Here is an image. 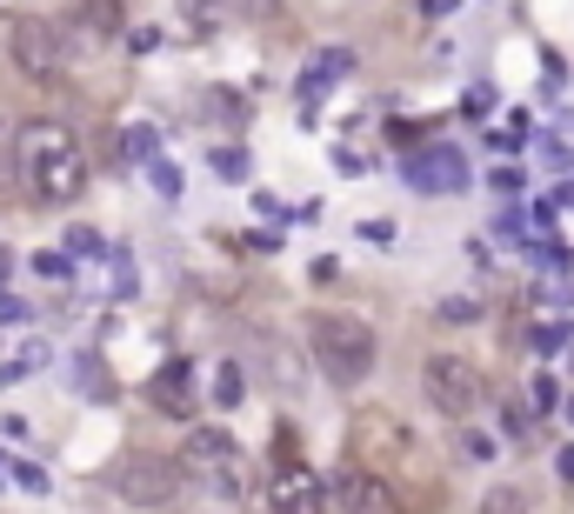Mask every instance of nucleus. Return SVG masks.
<instances>
[{
	"mask_svg": "<svg viewBox=\"0 0 574 514\" xmlns=\"http://www.w3.org/2000/svg\"><path fill=\"white\" fill-rule=\"evenodd\" d=\"M14 160H21V181L41 208H74L80 188H88V154L54 121H27L21 141H14Z\"/></svg>",
	"mask_w": 574,
	"mask_h": 514,
	"instance_id": "1",
	"label": "nucleus"
},
{
	"mask_svg": "<svg viewBox=\"0 0 574 514\" xmlns=\"http://www.w3.org/2000/svg\"><path fill=\"white\" fill-rule=\"evenodd\" d=\"M307 348H314V368L335 381V388H361L374 375V327L348 308H320L307 314Z\"/></svg>",
	"mask_w": 574,
	"mask_h": 514,
	"instance_id": "2",
	"label": "nucleus"
},
{
	"mask_svg": "<svg viewBox=\"0 0 574 514\" xmlns=\"http://www.w3.org/2000/svg\"><path fill=\"white\" fill-rule=\"evenodd\" d=\"M188 468L227 494V501H248V461H240V442L221 435V427H194V442H188Z\"/></svg>",
	"mask_w": 574,
	"mask_h": 514,
	"instance_id": "3",
	"label": "nucleus"
},
{
	"mask_svg": "<svg viewBox=\"0 0 574 514\" xmlns=\"http://www.w3.org/2000/svg\"><path fill=\"white\" fill-rule=\"evenodd\" d=\"M421 388H428V401H435L441 414H454V421H468V414L487 401V375H481L468 355H435V361L421 368Z\"/></svg>",
	"mask_w": 574,
	"mask_h": 514,
	"instance_id": "4",
	"label": "nucleus"
},
{
	"mask_svg": "<svg viewBox=\"0 0 574 514\" xmlns=\"http://www.w3.org/2000/svg\"><path fill=\"white\" fill-rule=\"evenodd\" d=\"M8 54H14V67H21L27 80H60V67H67V34H60L54 21H41V14H21V21L8 27Z\"/></svg>",
	"mask_w": 574,
	"mask_h": 514,
	"instance_id": "5",
	"label": "nucleus"
},
{
	"mask_svg": "<svg viewBox=\"0 0 574 514\" xmlns=\"http://www.w3.org/2000/svg\"><path fill=\"white\" fill-rule=\"evenodd\" d=\"M327 501H335L341 514H407L401 488H394V481H381V474H374V468H361V461H348L335 481H327Z\"/></svg>",
	"mask_w": 574,
	"mask_h": 514,
	"instance_id": "6",
	"label": "nucleus"
},
{
	"mask_svg": "<svg viewBox=\"0 0 574 514\" xmlns=\"http://www.w3.org/2000/svg\"><path fill=\"white\" fill-rule=\"evenodd\" d=\"M268 507L274 514H335V501H327V481L301 461H281L274 481H268Z\"/></svg>",
	"mask_w": 574,
	"mask_h": 514,
	"instance_id": "7",
	"label": "nucleus"
},
{
	"mask_svg": "<svg viewBox=\"0 0 574 514\" xmlns=\"http://www.w3.org/2000/svg\"><path fill=\"white\" fill-rule=\"evenodd\" d=\"M354 442L368 448V468H374L381 481H387V468H394L407 448H415V442H407V427L387 421V414H361V421H354Z\"/></svg>",
	"mask_w": 574,
	"mask_h": 514,
	"instance_id": "8",
	"label": "nucleus"
},
{
	"mask_svg": "<svg viewBox=\"0 0 574 514\" xmlns=\"http://www.w3.org/2000/svg\"><path fill=\"white\" fill-rule=\"evenodd\" d=\"M407 181H415L421 194H454L468 181V160L454 147H421L415 160H407Z\"/></svg>",
	"mask_w": 574,
	"mask_h": 514,
	"instance_id": "9",
	"label": "nucleus"
},
{
	"mask_svg": "<svg viewBox=\"0 0 574 514\" xmlns=\"http://www.w3.org/2000/svg\"><path fill=\"white\" fill-rule=\"evenodd\" d=\"M121 494L140 501V507L168 501V494H175V468H168V461H154V455H134V461L121 468Z\"/></svg>",
	"mask_w": 574,
	"mask_h": 514,
	"instance_id": "10",
	"label": "nucleus"
},
{
	"mask_svg": "<svg viewBox=\"0 0 574 514\" xmlns=\"http://www.w3.org/2000/svg\"><path fill=\"white\" fill-rule=\"evenodd\" d=\"M147 394H154L160 414H181V421H188V414H194V368H188V361H168V368L147 381Z\"/></svg>",
	"mask_w": 574,
	"mask_h": 514,
	"instance_id": "11",
	"label": "nucleus"
},
{
	"mask_svg": "<svg viewBox=\"0 0 574 514\" xmlns=\"http://www.w3.org/2000/svg\"><path fill=\"white\" fill-rule=\"evenodd\" d=\"M348 67H354V54H348V47H327V54H314V60H307V80H301V88H307V94H327Z\"/></svg>",
	"mask_w": 574,
	"mask_h": 514,
	"instance_id": "12",
	"label": "nucleus"
},
{
	"mask_svg": "<svg viewBox=\"0 0 574 514\" xmlns=\"http://www.w3.org/2000/svg\"><path fill=\"white\" fill-rule=\"evenodd\" d=\"M481 514H534V501H528L521 488L502 481V488H487V494H481Z\"/></svg>",
	"mask_w": 574,
	"mask_h": 514,
	"instance_id": "13",
	"label": "nucleus"
},
{
	"mask_svg": "<svg viewBox=\"0 0 574 514\" xmlns=\"http://www.w3.org/2000/svg\"><path fill=\"white\" fill-rule=\"evenodd\" d=\"M240 394H248L240 368H234V361H221V368H214V401H221V407H240Z\"/></svg>",
	"mask_w": 574,
	"mask_h": 514,
	"instance_id": "14",
	"label": "nucleus"
},
{
	"mask_svg": "<svg viewBox=\"0 0 574 514\" xmlns=\"http://www.w3.org/2000/svg\"><path fill=\"white\" fill-rule=\"evenodd\" d=\"M88 21H94V34H114L121 27V0H88Z\"/></svg>",
	"mask_w": 574,
	"mask_h": 514,
	"instance_id": "15",
	"label": "nucleus"
},
{
	"mask_svg": "<svg viewBox=\"0 0 574 514\" xmlns=\"http://www.w3.org/2000/svg\"><path fill=\"white\" fill-rule=\"evenodd\" d=\"M207 160H214V175H227V181H240V175H248V160H240V147H214Z\"/></svg>",
	"mask_w": 574,
	"mask_h": 514,
	"instance_id": "16",
	"label": "nucleus"
},
{
	"mask_svg": "<svg viewBox=\"0 0 574 514\" xmlns=\"http://www.w3.org/2000/svg\"><path fill=\"white\" fill-rule=\"evenodd\" d=\"M461 455H468V461H495L502 448H495V442H487V435H461Z\"/></svg>",
	"mask_w": 574,
	"mask_h": 514,
	"instance_id": "17",
	"label": "nucleus"
},
{
	"mask_svg": "<svg viewBox=\"0 0 574 514\" xmlns=\"http://www.w3.org/2000/svg\"><path fill=\"white\" fill-rule=\"evenodd\" d=\"M154 188H160V194H168V201L181 194V175H175V167H168V160H154Z\"/></svg>",
	"mask_w": 574,
	"mask_h": 514,
	"instance_id": "18",
	"label": "nucleus"
},
{
	"mask_svg": "<svg viewBox=\"0 0 574 514\" xmlns=\"http://www.w3.org/2000/svg\"><path fill=\"white\" fill-rule=\"evenodd\" d=\"M127 154H134V160H154V134H147V127H127Z\"/></svg>",
	"mask_w": 574,
	"mask_h": 514,
	"instance_id": "19",
	"label": "nucleus"
},
{
	"mask_svg": "<svg viewBox=\"0 0 574 514\" xmlns=\"http://www.w3.org/2000/svg\"><path fill=\"white\" fill-rule=\"evenodd\" d=\"M67 247H74V254H101V234H94V227H74Z\"/></svg>",
	"mask_w": 574,
	"mask_h": 514,
	"instance_id": "20",
	"label": "nucleus"
},
{
	"mask_svg": "<svg viewBox=\"0 0 574 514\" xmlns=\"http://www.w3.org/2000/svg\"><path fill=\"white\" fill-rule=\"evenodd\" d=\"M14 481H21V488H34V494H41V488H47V474H41V468H34V461H21V468H14Z\"/></svg>",
	"mask_w": 574,
	"mask_h": 514,
	"instance_id": "21",
	"label": "nucleus"
},
{
	"mask_svg": "<svg viewBox=\"0 0 574 514\" xmlns=\"http://www.w3.org/2000/svg\"><path fill=\"white\" fill-rule=\"evenodd\" d=\"M361 234H368V241H374V247H387V241H394V221H368V227H361Z\"/></svg>",
	"mask_w": 574,
	"mask_h": 514,
	"instance_id": "22",
	"label": "nucleus"
}]
</instances>
